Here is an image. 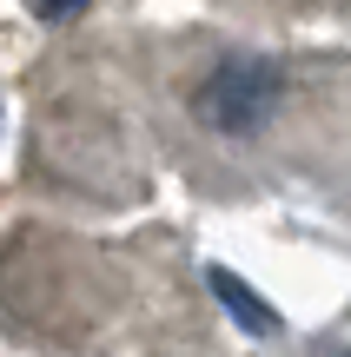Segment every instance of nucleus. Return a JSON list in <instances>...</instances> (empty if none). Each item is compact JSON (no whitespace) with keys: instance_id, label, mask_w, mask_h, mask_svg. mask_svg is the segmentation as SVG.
I'll use <instances>...</instances> for the list:
<instances>
[{"instance_id":"1","label":"nucleus","mask_w":351,"mask_h":357,"mask_svg":"<svg viewBox=\"0 0 351 357\" xmlns=\"http://www.w3.org/2000/svg\"><path fill=\"white\" fill-rule=\"evenodd\" d=\"M278 86H285V79H278L272 60H219L193 106H199V119L219 126V132H252L265 113H272Z\"/></svg>"},{"instance_id":"2","label":"nucleus","mask_w":351,"mask_h":357,"mask_svg":"<svg viewBox=\"0 0 351 357\" xmlns=\"http://www.w3.org/2000/svg\"><path fill=\"white\" fill-rule=\"evenodd\" d=\"M212 291H219V305L232 311V318L246 324V331H259V337H265V331H278V311L265 305V298H252L246 284L232 278V271H212Z\"/></svg>"},{"instance_id":"3","label":"nucleus","mask_w":351,"mask_h":357,"mask_svg":"<svg viewBox=\"0 0 351 357\" xmlns=\"http://www.w3.org/2000/svg\"><path fill=\"white\" fill-rule=\"evenodd\" d=\"M80 7H87V0H33V13H40V20H73Z\"/></svg>"},{"instance_id":"4","label":"nucleus","mask_w":351,"mask_h":357,"mask_svg":"<svg viewBox=\"0 0 351 357\" xmlns=\"http://www.w3.org/2000/svg\"><path fill=\"white\" fill-rule=\"evenodd\" d=\"M318 357H351V344H331V351H318Z\"/></svg>"}]
</instances>
